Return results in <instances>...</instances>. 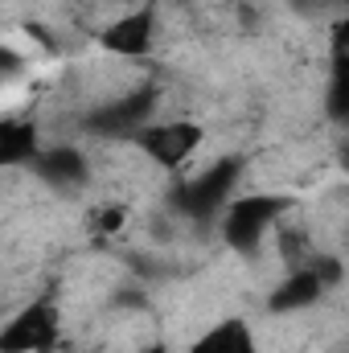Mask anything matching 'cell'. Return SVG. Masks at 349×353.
<instances>
[{"label":"cell","instance_id":"cell-2","mask_svg":"<svg viewBox=\"0 0 349 353\" xmlns=\"http://www.w3.org/2000/svg\"><path fill=\"white\" fill-rule=\"evenodd\" d=\"M239 181H243V161L222 157V161L206 165L201 173H189L177 181L173 210L193 218V222H218L222 210L239 197Z\"/></svg>","mask_w":349,"mask_h":353},{"label":"cell","instance_id":"cell-5","mask_svg":"<svg viewBox=\"0 0 349 353\" xmlns=\"http://www.w3.org/2000/svg\"><path fill=\"white\" fill-rule=\"evenodd\" d=\"M157 12H161V0H144V4H136V8L115 12V17L94 33L99 50L111 54V58H123V62L148 58V54L157 50V25H161Z\"/></svg>","mask_w":349,"mask_h":353},{"label":"cell","instance_id":"cell-4","mask_svg":"<svg viewBox=\"0 0 349 353\" xmlns=\"http://www.w3.org/2000/svg\"><path fill=\"white\" fill-rule=\"evenodd\" d=\"M58 341H62V308L54 296H33L0 329V353H54Z\"/></svg>","mask_w":349,"mask_h":353},{"label":"cell","instance_id":"cell-3","mask_svg":"<svg viewBox=\"0 0 349 353\" xmlns=\"http://www.w3.org/2000/svg\"><path fill=\"white\" fill-rule=\"evenodd\" d=\"M201 144H206V128L197 119H189V115H169V119L157 115L148 128H140L132 136V148L152 169H161V173H169V176L185 173L189 161L201 152Z\"/></svg>","mask_w":349,"mask_h":353},{"label":"cell","instance_id":"cell-1","mask_svg":"<svg viewBox=\"0 0 349 353\" xmlns=\"http://www.w3.org/2000/svg\"><path fill=\"white\" fill-rule=\"evenodd\" d=\"M292 197H283V193H239L226 210H222V218H218V234H222V243L235 251V255H259L263 243H271L275 239V230H279V222L292 214Z\"/></svg>","mask_w":349,"mask_h":353},{"label":"cell","instance_id":"cell-9","mask_svg":"<svg viewBox=\"0 0 349 353\" xmlns=\"http://www.w3.org/2000/svg\"><path fill=\"white\" fill-rule=\"evenodd\" d=\"M329 292V283L317 275V267H283L279 283L271 288L267 296V308L271 312H300V308H312L321 296Z\"/></svg>","mask_w":349,"mask_h":353},{"label":"cell","instance_id":"cell-12","mask_svg":"<svg viewBox=\"0 0 349 353\" xmlns=\"http://www.w3.org/2000/svg\"><path fill=\"white\" fill-rule=\"evenodd\" d=\"M296 4H300V8H312V12H317V8H333V4H346L349 8V0H296Z\"/></svg>","mask_w":349,"mask_h":353},{"label":"cell","instance_id":"cell-11","mask_svg":"<svg viewBox=\"0 0 349 353\" xmlns=\"http://www.w3.org/2000/svg\"><path fill=\"white\" fill-rule=\"evenodd\" d=\"M123 222H128V210H123V205H103V210L90 218V230H94V234H115Z\"/></svg>","mask_w":349,"mask_h":353},{"label":"cell","instance_id":"cell-10","mask_svg":"<svg viewBox=\"0 0 349 353\" xmlns=\"http://www.w3.org/2000/svg\"><path fill=\"white\" fill-rule=\"evenodd\" d=\"M185 353H259V341L243 316H226V321L210 325Z\"/></svg>","mask_w":349,"mask_h":353},{"label":"cell","instance_id":"cell-6","mask_svg":"<svg viewBox=\"0 0 349 353\" xmlns=\"http://www.w3.org/2000/svg\"><path fill=\"white\" fill-rule=\"evenodd\" d=\"M152 119H157V87L144 83V87H132L115 99H107V103H99L90 111L87 128L103 140H128L132 144V136L140 128H148Z\"/></svg>","mask_w":349,"mask_h":353},{"label":"cell","instance_id":"cell-13","mask_svg":"<svg viewBox=\"0 0 349 353\" xmlns=\"http://www.w3.org/2000/svg\"><path fill=\"white\" fill-rule=\"evenodd\" d=\"M140 353H169V345H165V341H148Z\"/></svg>","mask_w":349,"mask_h":353},{"label":"cell","instance_id":"cell-14","mask_svg":"<svg viewBox=\"0 0 349 353\" xmlns=\"http://www.w3.org/2000/svg\"><path fill=\"white\" fill-rule=\"evenodd\" d=\"M341 165H346V169H349V144H346V148H341Z\"/></svg>","mask_w":349,"mask_h":353},{"label":"cell","instance_id":"cell-7","mask_svg":"<svg viewBox=\"0 0 349 353\" xmlns=\"http://www.w3.org/2000/svg\"><path fill=\"white\" fill-rule=\"evenodd\" d=\"M29 173L37 176L41 185L58 189V193H74V189H83V185H87L90 169H87L83 148H74V144H46Z\"/></svg>","mask_w":349,"mask_h":353},{"label":"cell","instance_id":"cell-8","mask_svg":"<svg viewBox=\"0 0 349 353\" xmlns=\"http://www.w3.org/2000/svg\"><path fill=\"white\" fill-rule=\"evenodd\" d=\"M41 128H37V119L33 115H4L0 119V165L8 169V173H17V169H33V161L41 157Z\"/></svg>","mask_w":349,"mask_h":353}]
</instances>
